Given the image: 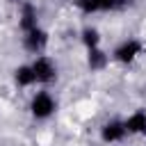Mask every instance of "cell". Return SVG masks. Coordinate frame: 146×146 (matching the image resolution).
Listing matches in <instances>:
<instances>
[{
    "label": "cell",
    "instance_id": "obj_3",
    "mask_svg": "<svg viewBox=\"0 0 146 146\" xmlns=\"http://www.w3.org/2000/svg\"><path fill=\"white\" fill-rule=\"evenodd\" d=\"M30 66L34 71V78H36V87H50L55 80H57V62L52 55L43 52V55H34L30 59Z\"/></svg>",
    "mask_w": 146,
    "mask_h": 146
},
{
    "label": "cell",
    "instance_id": "obj_8",
    "mask_svg": "<svg viewBox=\"0 0 146 146\" xmlns=\"http://www.w3.org/2000/svg\"><path fill=\"white\" fill-rule=\"evenodd\" d=\"M11 78H14V84H16L18 89H23V91H30V89L36 87V78H34V71H32L30 62L18 64V66L14 68V73H11Z\"/></svg>",
    "mask_w": 146,
    "mask_h": 146
},
{
    "label": "cell",
    "instance_id": "obj_1",
    "mask_svg": "<svg viewBox=\"0 0 146 146\" xmlns=\"http://www.w3.org/2000/svg\"><path fill=\"white\" fill-rule=\"evenodd\" d=\"M57 107H59V103H57V96L52 94V89L36 87V91L30 94L27 110H30V116L34 121H50L55 116Z\"/></svg>",
    "mask_w": 146,
    "mask_h": 146
},
{
    "label": "cell",
    "instance_id": "obj_7",
    "mask_svg": "<svg viewBox=\"0 0 146 146\" xmlns=\"http://www.w3.org/2000/svg\"><path fill=\"white\" fill-rule=\"evenodd\" d=\"M123 125L128 137H146V110H132L128 116H123Z\"/></svg>",
    "mask_w": 146,
    "mask_h": 146
},
{
    "label": "cell",
    "instance_id": "obj_6",
    "mask_svg": "<svg viewBox=\"0 0 146 146\" xmlns=\"http://www.w3.org/2000/svg\"><path fill=\"white\" fill-rule=\"evenodd\" d=\"M84 62H87V68H89L91 73H103V71L112 64V55H110V50H105L103 46L87 48Z\"/></svg>",
    "mask_w": 146,
    "mask_h": 146
},
{
    "label": "cell",
    "instance_id": "obj_5",
    "mask_svg": "<svg viewBox=\"0 0 146 146\" xmlns=\"http://www.w3.org/2000/svg\"><path fill=\"white\" fill-rule=\"evenodd\" d=\"M98 137L103 144L107 146H114V144H123L128 139V132H125V125H123V119H107L100 123L98 128Z\"/></svg>",
    "mask_w": 146,
    "mask_h": 146
},
{
    "label": "cell",
    "instance_id": "obj_2",
    "mask_svg": "<svg viewBox=\"0 0 146 146\" xmlns=\"http://www.w3.org/2000/svg\"><path fill=\"white\" fill-rule=\"evenodd\" d=\"M146 52V43L141 39H123L112 48V62L121 64V66H132L135 62H139Z\"/></svg>",
    "mask_w": 146,
    "mask_h": 146
},
{
    "label": "cell",
    "instance_id": "obj_4",
    "mask_svg": "<svg viewBox=\"0 0 146 146\" xmlns=\"http://www.w3.org/2000/svg\"><path fill=\"white\" fill-rule=\"evenodd\" d=\"M21 46L30 57L43 55L48 50V46H50V32L46 27H41V25L32 27V30H25V32H21Z\"/></svg>",
    "mask_w": 146,
    "mask_h": 146
},
{
    "label": "cell",
    "instance_id": "obj_9",
    "mask_svg": "<svg viewBox=\"0 0 146 146\" xmlns=\"http://www.w3.org/2000/svg\"><path fill=\"white\" fill-rule=\"evenodd\" d=\"M80 43L84 46V50H87V48L103 46V34H100V30H98L96 25H87V27H82V32H80Z\"/></svg>",
    "mask_w": 146,
    "mask_h": 146
}]
</instances>
